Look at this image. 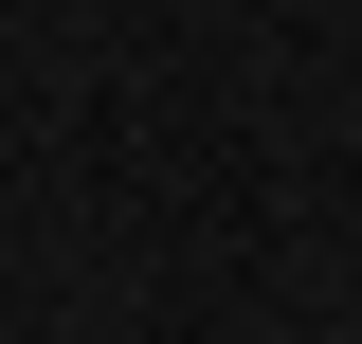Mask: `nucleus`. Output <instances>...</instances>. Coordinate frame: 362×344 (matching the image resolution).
<instances>
[]
</instances>
